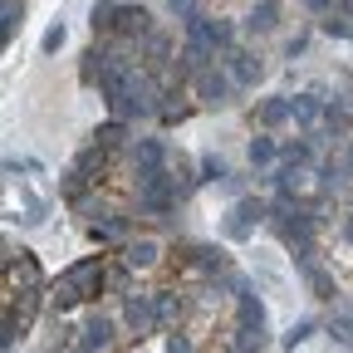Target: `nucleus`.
<instances>
[{
    "mask_svg": "<svg viewBox=\"0 0 353 353\" xmlns=\"http://www.w3.org/2000/svg\"><path fill=\"white\" fill-rule=\"evenodd\" d=\"M103 285H108V265H103V255H83V260H74L69 270L54 280L50 304H54V309H69V304H79V299H88V294H99Z\"/></svg>",
    "mask_w": 353,
    "mask_h": 353,
    "instance_id": "f257e3e1",
    "label": "nucleus"
},
{
    "mask_svg": "<svg viewBox=\"0 0 353 353\" xmlns=\"http://www.w3.org/2000/svg\"><path fill=\"white\" fill-rule=\"evenodd\" d=\"M162 83L152 79V74H138L123 94H113L108 99V108H113V118L118 123H128V118H152V113H162Z\"/></svg>",
    "mask_w": 353,
    "mask_h": 353,
    "instance_id": "f03ea898",
    "label": "nucleus"
},
{
    "mask_svg": "<svg viewBox=\"0 0 353 353\" xmlns=\"http://www.w3.org/2000/svg\"><path fill=\"white\" fill-rule=\"evenodd\" d=\"M265 216H270V206H265L260 196H241V201L226 211V226H221V231H226V241H250Z\"/></svg>",
    "mask_w": 353,
    "mask_h": 353,
    "instance_id": "7ed1b4c3",
    "label": "nucleus"
},
{
    "mask_svg": "<svg viewBox=\"0 0 353 353\" xmlns=\"http://www.w3.org/2000/svg\"><path fill=\"white\" fill-rule=\"evenodd\" d=\"M192 88H196V99L206 103V108H221V103H231V94H236V79L221 69V64H211V69H201L196 79H192Z\"/></svg>",
    "mask_w": 353,
    "mask_h": 353,
    "instance_id": "20e7f679",
    "label": "nucleus"
},
{
    "mask_svg": "<svg viewBox=\"0 0 353 353\" xmlns=\"http://www.w3.org/2000/svg\"><path fill=\"white\" fill-rule=\"evenodd\" d=\"M221 69H226V74L236 79V88H255V83L265 79V64H260V54H255V50H241V44H236L231 54H221Z\"/></svg>",
    "mask_w": 353,
    "mask_h": 353,
    "instance_id": "39448f33",
    "label": "nucleus"
},
{
    "mask_svg": "<svg viewBox=\"0 0 353 353\" xmlns=\"http://www.w3.org/2000/svg\"><path fill=\"white\" fill-rule=\"evenodd\" d=\"M123 324L138 334V339L152 334V329L162 324V319H157V299H152V294H128V299H123Z\"/></svg>",
    "mask_w": 353,
    "mask_h": 353,
    "instance_id": "423d86ee",
    "label": "nucleus"
},
{
    "mask_svg": "<svg viewBox=\"0 0 353 353\" xmlns=\"http://www.w3.org/2000/svg\"><path fill=\"white\" fill-rule=\"evenodd\" d=\"M299 260V270H304V285L314 290V299H334L339 294V285H334V275L324 270V265L314 260V255H294Z\"/></svg>",
    "mask_w": 353,
    "mask_h": 353,
    "instance_id": "0eeeda50",
    "label": "nucleus"
},
{
    "mask_svg": "<svg viewBox=\"0 0 353 353\" xmlns=\"http://www.w3.org/2000/svg\"><path fill=\"white\" fill-rule=\"evenodd\" d=\"M132 167H138V172H167L162 138H138V143H132Z\"/></svg>",
    "mask_w": 353,
    "mask_h": 353,
    "instance_id": "6e6552de",
    "label": "nucleus"
},
{
    "mask_svg": "<svg viewBox=\"0 0 353 353\" xmlns=\"http://www.w3.org/2000/svg\"><path fill=\"white\" fill-rule=\"evenodd\" d=\"M324 108H329V103H324L319 94H294V99H290L294 123H299V128H309V132H314V123H324Z\"/></svg>",
    "mask_w": 353,
    "mask_h": 353,
    "instance_id": "1a4fd4ad",
    "label": "nucleus"
},
{
    "mask_svg": "<svg viewBox=\"0 0 353 353\" xmlns=\"http://www.w3.org/2000/svg\"><path fill=\"white\" fill-rule=\"evenodd\" d=\"M79 343H88V348L103 353V348L113 343V319H108V314H88L83 329H79Z\"/></svg>",
    "mask_w": 353,
    "mask_h": 353,
    "instance_id": "9d476101",
    "label": "nucleus"
},
{
    "mask_svg": "<svg viewBox=\"0 0 353 353\" xmlns=\"http://www.w3.org/2000/svg\"><path fill=\"white\" fill-rule=\"evenodd\" d=\"M275 25H280V0H255L250 15H245V30L250 34H270Z\"/></svg>",
    "mask_w": 353,
    "mask_h": 353,
    "instance_id": "9b49d317",
    "label": "nucleus"
},
{
    "mask_svg": "<svg viewBox=\"0 0 353 353\" xmlns=\"http://www.w3.org/2000/svg\"><path fill=\"white\" fill-rule=\"evenodd\" d=\"M118 34L123 39H148L152 34V15L138 6V10H132V6H123V15H118Z\"/></svg>",
    "mask_w": 353,
    "mask_h": 353,
    "instance_id": "f8f14e48",
    "label": "nucleus"
},
{
    "mask_svg": "<svg viewBox=\"0 0 353 353\" xmlns=\"http://www.w3.org/2000/svg\"><path fill=\"white\" fill-rule=\"evenodd\" d=\"M236 324H245V329H265V304H260L255 290L236 294Z\"/></svg>",
    "mask_w": 353,
    "mask_h": 353,
    "instance_id": "ddd939ff",
    "label": "nucleus"
},
{
    "mask_svg": "<svg viewBox=\"0 0 353 353\" xmlns=\"http://www.w3.org/2000/svg\"><path fill=\"white\" fill-rule=\"evenodd\" d=\"M157 241H128L123 245V265H128V270H148V265H157Z\"/></svg>",
    "mask_w": 353,
    "mask_h": 353,
    "instance_id": "4468645a",
    "label": "nucleus"
},
{
    "mask_svg": "<svg viewBox=\"0 0 353 353\" xmlns=\"http://www.w3.org/2000/svg\"><path fill=\"white\" fill-rule=\"evenodd\" d=\"M143 59H148V69H167V64H172V39H167L162 30H152V34L143 39Z\"/></svg>",
    "mask_w": 353,
    "mask_h": 353,
    "instance_id": "2eb2a0df",
    "label": "nucleus"
},
{
    "mask_svg": "<svg viewBox=\"0 0 353 353\" xmlns=\"http://www.w3.org/2000/svg\"><path fill=\"white\" fill-rule=\"evenodd\" d=\"M88 236H94L99 245H113V241L128 236V221H123V216H99L94 226H88Z\"/></svg>",
    "mask_w": 353,
    "mask_h": 353,
    "instance_id": "dca6fc26",
    "label": "nucleus"
},
{
    "mask_svg": "<svg viewBox=\"0 0 353 353\" xmlns=\"http://www.w3.org/2000/svg\"><path fill=\"white\" fill-rule=\"evenodd\" d=\"M294 113H290V99L285 94H275V99H260V123L265 128H285Z\"/></svg>",
    "mask_w": 353,
    "mask_h": 353,
    "instance_id": "f3484780",
    "label": "nucleus"
},
{
    "mask_svg": "<svg viewBox=\"0 0 353 353\" xmlns=\"http://www.w3.org/2000/svg\"><path fill=\"white\" fill-rule=\"evenodd\" d=\"M314 176H319L324 192H339V187L348 182V167H343V157H324V162L314 167Z\"/></svg>",
    "mask_w": 353,
    "mask_h": 353,
    "instance_id": "a211bd4d",
    "label": "nucleus"
},
{
    "mask_svg": "<svg viewBox=\"0 0 353 353\" xmlns=\"http://www.w3.org/2000/svg\"><path fill=\"white\" fill-rule=\"evenodd\" d=\"M280 157V143L270 138V132H260V138H250V167H270Z\"/></svg>",
    "mask_w": 353,
    "mask_h": 353,
    "instance_id": "6ab92c4d",
    "label": "nucleus"
},
{
    "mask_svg": "<svg viewBox=\"0 0 353 353\" xmlns=\"http://www.w3.org/2000/svg\"><path fill=\"white\" fill-rule=\"evenodd\" d=\"M123 138H128V123H103V128H94V148H103V152H113V148H123Z\"/></svg>",
    "mask_w": 353,
    "mask_h": 353,
    "instance_id": "aec40b11",
    "label": "nucleus"
},
{
    "mask_svg": "<svg viewBox=\"0 0 353 353\" xmlns=\"http://www.w3.org/2000/svg\"><path fill=\"white\" fill-rule=\"evenodd\" d=\"M280 162H290V167H314V143H280Z\"/></svg>",
    "mask_w": 353,
    "mask_h": 353,
    "instance_id": "412c9836",
    "label": "nucleus"
},
{
    "mask_svg": "<svg viewBox=\"0 0 353 353\" xmlns=\"http://www.w3.org/2000/svg\"><path fill=\"white\" fill-rule=\"evenodd\" d=\"M192 265H196L201 275H221V265H226V255H221L216 245H196V250H192Z\"/></svg>",
    "mask_w": 353,
    "mask_h": 353,
    "instance_id": "4be33fe9",
    "label": "nucleus"
},
{
    "mask_svg": "<svg viewBox=\"0 0 353 353\" xmlns=\"http://www.w3.org/2000/svg\"><path fill=\"white\" fill-rule=\"evenodd\" d=\"M20 25H25V6L20 0H0V30H6V39H15Z\"/></svg>",
    "mask_w": 353,
    "mask_h": 353,
    "instance_id": "5701e85b",
    "label": "nucleus"
},
{
    "mask_svg": "<svg viewBox=\"0 0 353 353\" xmlns=\"http://www.w3.org/2000/svg\"><path fill=\"white\" fill-rule=\"evenodd\" d=\"M118 15H123V6H118V0H99L88 20H94V30H118Z\"/></svg>",
    "mask_w": 353,
    "mask_h": 353,
    "instance_id": "b1692460",
    "label": "nucleus"
},
{
    "mask_svg": "<svg viewBox=\"0 0 353 353\" xmlns=\"http://www.w3.org/2000/svg\"><path fill=\"white\" fill-rule=\"evenodd\" d=\"M265 348V329H245L236 324V353H260Z\"/></svg>",
    "mask_w": 353,
    "mask_h": 353,
    "instance_id": "393cba45",
    "label": "nucleus"
},
{
    "mask_svg": "<svg viewBox=\"0 0 353 353\" xmlns=\"http://www.w3.org/2000/svg\"><path fill=\"white\" fill-rule=\"evenodd\" d=\"M152 299H157V319H162V324L182 319V299H176V294H167V290H162V294H152Z\"/></svg>",
    "mask_w": 353,
    "mask_h": 353,
    "instance_id": "a878e982",
    "label": "nucleus"
},
{
    "mask_svg": "<svg viewBox=\"0 0 353 353\" xmlns=\"http://www.w3.org/2000/svg\"><path fill=\"white\" fill-rule=\"evenodd\" d=\"M64 39H69L64 25H50V30H44V39H39V50H44V54H59V50H64Z\"/></svg>",
    "mask_w": 353,
    "mask_h": 353,
    "instance_id": "bb28decb",
    "label": "nucleus"
},
{
    "mask_svg": "<svg viewBox=\"0 0 353 353\" xmlns=\"http://www.w3.org/2000/svg\"><path fill=\"white\" fill-rule=\"evenodd\" d=\"M201 182H226V162H221V157H201Z\"/></svg>",
    "mask_w": 353,
    "mask_h": 353,
    "instance_id": "cd10ccee",
    "label": "nucleus"
},
{
    "mask_svg": "<svg viewBox=\"0 0 353 353\" xmlns=\"http://www.w3.org/2000/svg\"><path fill=\"white\" fill-rule=\"evenodd\" d=\"M329 334H334L339 343H353V314H348V309H343V314H339V319L329 324Z\"/></svg>",
    "mask_w": 353,
    "mask_h": 353,
    "instance_id": "c85d7f7f",
    "label": "nucleus"
},
{
    "mask_svg": "<svg viewBox=\"0 0 353 353\" xmlns=\"http://www.w3.org/2000/svg\"><path fill=\"white\" fill-rule=\"evenodd\" d=\"M167 10H172V15H176V20H182V25H187V20H196V15H201V10H196V0H167Z\"/></svg>",
    "mask_w": 353,
    "mask_h": 353,
    "instance_id": "c756f323",
    "label": "nucleus"
},
{
    "mask_svg": "<svg viewBox=\"0 0 353 353\" xmlns=\"http://www.w3.org/2000/svg\"><path fill=\"white\" fill-rule=\"evenodd\" d=\"M309 334H314V319H299V324H294V329L285 334V348H299V343H304Z\"/></svg>",
    "mask_w": 353,
    "mask_h": 353,
    "instance_id": "7c9ffc66",
    "label": "nucleus"
},
{
    "mask_svg": "<svg viewBox=\"0 0 353 353\" xmlns=\"http://www.w3.org/2000/svg\"><path fill=\"white\" fill-rule=\"evenodd\" d=\"M167 353H196V343H192V334H167Z\"/></svg>",
    "mask_w": 353,
    "mask_h": 353,
    "instance_id": "2f4dec72",
    "label": "nucleus"
},
{
    "mask_svg": "<svg viewBox=\"0 0 353 353\" xmlns=\"http://www.w3.org/2000/svg\"><path fill=\"white\" fill-rule=\"evenodd\" d=\"M128 285H132V280H128V265H123V270H108V290H118V294H132Z\"/></svg>",
    "mask_w": 353,
    "mask_h": 353,
    "instance_id": "473e14b6",
    "label": "nucleus"
},
{
    "mask_svg": "<svg viewBox=\"0 0 353 353\" xmlns=\"http://www.w3.org/2000/svg\"><path fill=\"white\" fill-rule=\"evenodd\" d=\"M304 10H309V15H334L339 0H304Z\"/></svg>",
    "mask_w": 353,
    "mask_h": 353,
    "instance_id": "72a5a7b5",
    "label": "nucleus"
},
{
    "mask_svg": "<svg viewBox=\"0 0 353 353\" xmlns=\"http://www.w3.org/2000/svg\"><path fill=\"white\" fill-rule=\"evenodd\" d=\"M324 34H353V30L343 25V15H329V20H324Z\"/></svg>",
    "mask_w": 353,
    "mask_h": 353,
    "instance_id": "f704fd0d",
    "label": "nucleus"
},
{
    "mask_svg": "<svg viewBox=\"0 0 353 353\" xmlns=\"http://www.w3.org/2000/svg\"><path fill=\"white\" fill-rule=\"evenodd\" d=\"M304 44H309V39H304V34H294V39L285 44V54H290V59H294V54H304Z\"/></svg>",
    "mask_w": 353,
    "mask_h": 353,
    "instance_id": "c9c22d12",
    "label": "nucleus"
},
{
    "mask_svg": "<svg viewBox=\"0 0 353 353\" xmlns=\"http://www.w3.org/2000/svg\"><path fill=\"white\" fill-rule=\"evenodd\" d=\"M339 15H343V20H353V0H339Z\"/></svg>",
    "mask_w": 353,
    "mask_h": 353,
    "instance_id": "e433bc0d",
    "label": "nucleus"
},
{
    "mask_svg": "<svg viewBox=\"0 0 353 353\" xmlns=\"http://www.w3.org/2000/svg\"><path fill=\"white\" fill-rule=\"evenodd\" d=\"M64 353H99V348H88V343H69Z\"/></svg>",
    "mask_w": 353,
    "mask_h": 353,
    "instance_id": "4c0bfd02",
    "label": "nucleus"
},
{
    "mask_svg": "<svg viewBox=\"0 0 353 353\" xmlns=\"http://www.w3.org/2000/svg\"><path fill=\"white\" fill-rule=\"evenodd\" d=\"M343 236H348V241H353V216H348V221H343Z\"/></svg>",
    "mask_w": 353,
    "mask_h": 353,
    "instance_id": "58836bf2",
    "label": "nucleus"
},
{
    "mask_svg": "<svg viewBox=\"0 0 353 353\" xmlns=\"http://www.w3.org/2000/svg\"><path fill=\"white\" fill-rule=\"evenodd\" d=\"M343 167H348V176H353V152H343Z\"/></svg>",
    "mask_w": 353,
    "mask_h": 353,
    "instance_id": "ea45409f",
    "label": "nucleus"
}]
</instances>
